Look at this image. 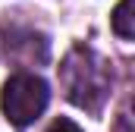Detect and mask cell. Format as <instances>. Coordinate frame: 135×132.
I'll use <instances>...</instances> for the list:
<instances>
[{
	"instance_id": "obj_1",
	"label": "cell",
	"mask_w": 135,
	"mask_h": 132,
	"mask_svg": "<svg viewBox=\"0 0 135 132\" xmlns=\"http://www.w3.org/2000/svg\"><path fill=\"white\" fill-rule=\"evenodd\" d=\"M60 82L75 107L98 113L110 91V66L88 47H72L60 66Z\"/></svg>"
},
{
	"instance_id": "obj_2",
	"label": "cell",
	"mask_w": 135,
	"mask_h": 132,
	"mask_svg": "<svg viewBox=\"0 0 135 132\" xmlns=\"http://www.w3.org/2000/svg\"><path fill=\"white\" fill-rule=\"evenodd\" d=\"M47 101H50V91H47V82L41 76L16 72L3 85L0 107H3V113H6V120L13 126H28V123H35L44 113Z\"/></svg>"
},
{
	"instance_id": "obj_3",
	"label": "cell",
	"mask_w": 135,
	"mask_h": 132,
	"mask_svg": "<svg viewBox=\"0 0 135 132\" xmlns=\"http://www.w3.org/2000/svg\"><path fill=\"white\" fill-rule=\"evenodd\" d=\"M132 0H119L116 3V10H113V19H110V25H113V32L119 35L123 41H132L135 35V22H132Z\"/></svg>"
},
{
	"instance_id": "obj_4",
	"label": "cell",
	"mask_w": 135,
	"mask_h": 132,
	"mask_svg": "<svg viewBox=\"0 0 135 132\" xmlns=\"http://www.w3.org/2000/svg\"><path fill=\"white\" fill-rule=\"evenodd\" d=\"M44 132H82V129H79V126H75L72 120H66V116H60V120H54V123H50V126H47Z\"/></svg>"
}]
</instances>
